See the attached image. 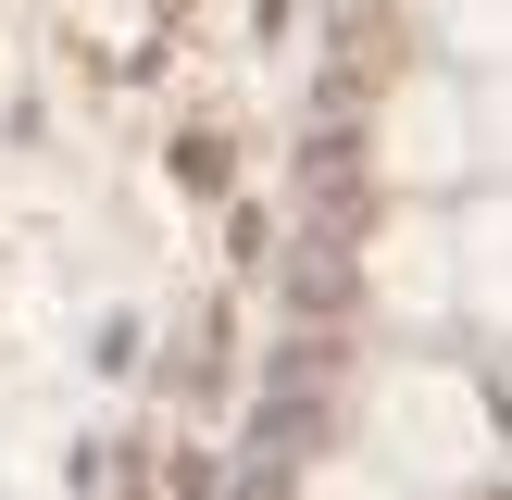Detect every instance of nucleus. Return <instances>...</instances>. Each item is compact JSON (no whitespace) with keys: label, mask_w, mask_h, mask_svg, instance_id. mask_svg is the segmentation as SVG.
Returning <instances> with one entry per match:
<instances>
[{"label":"nucleus","mask_w":512,"mask_h":500,"mask_svg":"<svg viewBox=\"0 0 512 500\" xmlns=\"http://www.w3.org/2000/svg\"><path fill=\"white\" fill-rule=\"evenodd\" d=\"M450 288L475 300V325H512V200H488V213L463 225V275Z\"/></svg>","instance_id":"1"}]
</instances>
